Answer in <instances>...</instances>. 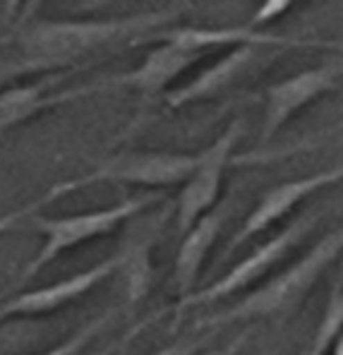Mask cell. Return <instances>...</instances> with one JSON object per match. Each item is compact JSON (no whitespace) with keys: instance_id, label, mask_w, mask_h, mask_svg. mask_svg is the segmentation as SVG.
Instances as JSON below:
<instances>
[{"instance_id":"1","label":"cell","mask_w":343,"mask_h":355,"mask_svg":"<svg viewBox=\"0 0 343 355\" xmlns=\"http://www.w3.org/2000/svg\"><path fill=\"white\" fill-rule=\"evenodd\" d=\"M180 10H156L113 19H53V22H29L22 27L17 44L22 55L41 60L53 72L72 67L101 51H111L123 44L152 41L161 27L178 19Z\"/></svg>"},{"instance_id":"2","label":"cell","mask_w":343,"mask_h":355,"mask_svg":"<svg viewBox=\"0 0 343 355\" xmlns=\"http://www.w3.org/2000/svg\"><path fill=\"white\" fill-rule=\"evenodd\" d=\"M343 254V226L329 231L324 238H319L315 245L298 257L293 264H288L283 271H279L274 279L254 288L252 293L243 295L238 302L226 307L223 312L200 320L197 327H226V324H247V322L269 320V317L288 315L300 302L305 300L317 281L326 274L331 264Z\"/></svg>"},{"instance_id":"3","label":"cell","mask_w":343,"mask_h":355,"mask_svg":"<svg viewBox=\"0 0 343 355\" xmlns=\"http://www.w3.org/2000/svg\"><path fill=\"white\" fill-rule=\"evenodd\" d=\"M159 202H164V195L149 192V195L127 197V200L118 202V205L96 209V211L72 214V216H41V214L31 216L29 228H34L36 233L44 236V245L24 264V269L19 271L15 288L31 281L41 269L53 264L65 252H72V250H77L85 243H91V240L111 236V233H116L121 228V223H125L127 218L139 216L144 209L159 205Z\"/></svg>"},{"instance_id":"4","label":"cell","mask_w":343,"mask_h":355,"mask_svg":"<svg viewBox=\"0 0 343 355\" xmlns=\"http://www.w3.org/2000/svg\"><path fill=\"white\" fill-rule=\"evenodd\" d=\"M300 44H303V41L288 39V36L264 34L262 39H257V41L233 46V51H228L223 58H218L214 62V65L202 70L192 82H187V85L178 89H170L164 96L166 106L175 111V108H185V106H190V103L211 101V98L240 87L243 82L254 80L257 75H262V72L283 53V49L300 46Z\"/></svg>"},{"instance_id":"5","label":"cell","mask_w":343,"mask_h":355,"mask_svg":"<svg viewBox=\"0 0 343 355\" xmlns=\"http://www.w3.org/2000/svg\"><path fill=\"white\" fill-rule=\"evenodd\" d=\"M200 164V154H178V151H125L106 164H101L91 173L75 178V180L58 182L62 195H70L87 185L96 182H116V185L137 187H173L187 182Z\"/></svg>"},{"instance_id":"6","label":"cell","mask_w":343,"mask_h":355,"mask_svg":"<svg viewBox=\"0 0 343 355\" xmlns=\"http://www.w3.org/2000/svg\"><path fill=\"white\" fill-rule=\"evenodd\" d=\"M315 226H317L315 214H305V216L290 221L288 226L281 228L276 236H272L267 243L257 245L245 259L233 264L221 279H216L214 284H209L206 288L195 291L192 295L178 300L175 310L183 312L187 307L211 305V302H218V300H223V297H231V295L240 293V291L249 288V286L257 284L262 276H267L295 245L303 243V240L315 231Z\"/></svg>"},{"instance_id":"7","label":"cell","mask_w":343,"mask_h":355,"mask_svg":"<svg viewBox=\"0 0 343 355\" xmlns=\"http://www.w3.org/2000/svg\"><path fill=\"white\" fill-rule=\"evenodd\" d=\"M152 41H156V46L144 55V60L134 70L116 75L106 82H98V87L132 89L144 101H154L156 96H166L168 87L206 55V51H202L200 46H195L187 39L183 27L161 31Z\"/></svg>"},{"instance_id":"8","label":"cell","mask_w":343,"mask_h":355,"mask_svg":"<svg viewBox=\"0 0 343 355\" xmlns=\"http://www.w3.org/2000/svg\"><path fill=\"white\" fill-rule=\"evenodd\" d=\"M243 132H245V123L238 118L218 135L214 144L200 151V164H197L195 173L187 178V182L180 185L178 200H175V226L180 233H185L204 214L218 207L223 173H226V166L233 161V149L240 142Z\"/></svg>"},{"instance_id":"9","label":"cell","mask_w":343,"mask_h":355,"mask_svg":"<svg viewBox=\"0 0 343 355\" xmlns=\"http://www.w3.org/2000/svg\"><path fill=\"white\" fill-rule=\"evenodd\" d=\"M343 180V166H334V168L319 171V173H312L305 178H298V180H288L281 182V185H274L264 192L257 200V205L252 207V211L245 216L243 226L238 228L236 233L228 240L223 254H233L238 248H243L245 243H249L252 238H257L259 233H267L274 223H279L281 218H285L290 211H293L298 205H303L305 200L319 195L322 190L336 185V182Z\"/></svg>"},{"instance_id":"10","label":"cell","mask_w":343,"mask_h":355,"mask_svg":"<svg viewBox=\"0 0 343 355\" xmlns=\"http://www.w3.org/2000/svg\"><path fill=\"white\" fill-rule=\"evenodd\" d=\"M123 257L121 252L113 254L108 259H101L98 264L89 266V269L72 274L70 279L55 281L44 288L24 291L8 300L0 302V320H12V317H44L53 315V312L62 310L70 302L80 300L87 293H91L96 286H101L106 279L121 274Z\"/></svg>"},{"instance_id":"11","label":"cell","mask_w":343,"mask_h":355,"mask_svg":"<svg viewBox=\"0 0 343 355\" xmlns=\"http://www.w3.org/2000/svg\"><path fill=\"white\" fill-rule=\"evenodd\" d=\"M341 75L343 65H322L303 70L293 77H285V80L269 87L262 123V144L272 142L274 135L281 132V128L288 125L312 101L339 87Z\"/></svg>"},{"instance_id":"12","label":"cell","mask_w":343,"mask_h":355,"mask_svg":"<svg viewBox=\"0 0 343 355\" xmlns=\"http://www.w3.org/2000/svg\"><path fill=\"white\" fill-rule=\"evenodd\" d=\"M228 218H231V200L221 202L216 209L204 214L195 226H190L183 233V240H180L173 262V281H175V288H178L180 300L195 293L202 266H204L209 252L214 250L216 240L223 233V226H226Z\"/></svg>"},{"instance_id":"13","label":"cell","mask_w":343,"mask_h":355,"mask_svg":"<svg viewBox=\"0 0 343 355\" xmlns=\"http://www.w3.org/2000/svg\"><path fill=\"white\" fill-rule=\"evenodd\" d=\"M62 72L53 77V80L36 82L29 87H8L0 92V135L8 132L10 128H17V125L27 123V120L36 118L39 113L55 108L65 101H75L87 94L101 92L98 85H87L80 89H67V92L51 94V85L55 80H60Z\"/></svg>"},{"instance_id":"14","label":"cell","mask_w":343,"mask_h":355,"mask_svg":"<svg viewBox=\"0 0 343 355\" xmlns=\"http://www.w3.org/2000/svg\"><path fill=\"white\" fill-rule=\"evenodd\" d=\"M123 264H121V274L125 276V295L127 302H139L152 288V243L142 240V243H130L127 248L121 252Z\"/></svg>"},{"instance_id":"15","label":"cell","mask_w":343,"mask_h":355,"mask_svg":"<svg viewBox=\"0 0 343 355\" xmlns=\"http://www.w3.org/2000/svg\"><path fill=\"white\" fill-rule=\"evenodd\" d=\"M343 336V284H336L324 307L317 331L312 336L310 351L305 355H326L331 353L334 343Z\"/></svg>"},{"instance_id":"16","label":"cell","mask_w":343,"mask_h":355,"mask_svg":"<svg viewBox=\"0 0 343 355\" xmlns=\"http://www.w3.org/2000/svg\"><path fill=\"white\" fill-rule=\"evenodd\" d=\"M62 192L58 185H53L49 192H44V195L39 197V200L29 202V205L19 207V209H12V211L8 214H0V236H5V233H12L17 231V228H22L24 223L31 221V216H36V214L41 211L44 207L53 205L55 200H60Z\"/></svg>"},{"instance_id":"17","label":"cell","mask_w":343,"mask_h":355,"mask_svg":"<svg viewBox=\"0 0 343 355\" xmlns=\"http://www.w3.org/2000/svg\"><path fill=\"white\" fill-rule=\"evenodd\" d=\"M111 317H113L111 312H106V315H101V317H96V320L87 322V324L77 329L72 336H67L65 341H60L58 346H53L49 353H44V355H80L94 341V338L101 334V329L106 327L108 322H111Z\"/></svg>"},{"instance_id":"18","label":"cell","mask_w":343,"mask_h":355,"mask_svg":"<svg viewBox=\"0 0 343 355\" xmlns=\"http://www.w3.org/2000/svg\"><path fill=\"white\" fill-rule=\"evenodd\" d=\"M39 72H53L46 62L31 60L27 55L22 58H0V92L8 89L15 80H22L27 75H39Z\"/></svg>"},{"instance_id":"19","label":"cell","mask_w":343,"mask_h":355,"mask_svg":"<svg viewBox=\"0 0 343 355\" xmlns=\"http://www.w3.org/2000/svg\"><path fill=\"white\" fill-rule=\"evenodd\" d=\"M298 3H303V0H262L245 27L254 29V31L259 27H267V24H272L274 19L283 17V15L288 12L290 8H295Z\"/></svg>"},{"instance_id":"20","label":"cell","mask_w":343,"mask_h":355,"mask_svg":"<svg viewBox=\"0 0 343 355\" xmlns=\"http://www.w3.org/2000/svg\"><path fill=\"white\" fill-rule=\"evenodd\" d=\"M209 338V336H206ZM206 338H183L178 343H170V346H164L161 351H156L154 355H200V351L204 348Z\"/></svg>"},{"instance_id":"21","label":"cell","mask_w":343,"mask_h":355,"mask_svg":"<svg viewBox=\"0 0 343 355\" xmlns=\"http://www.w3.org/2000/svg\"><path fill=\"white\" fill-rule=\"evenodd\" d=\"M247 338H249V331H243V334H238L233 341H228L226 346L211 348V351H204L202 355H238V353H240V348L247 343Z\"/></svg>"},{"instance_id":"22","label":"cell","mask_w":343,"mask_h":355,"mask_svg":"<svg viewBox=\"0 0 343 355\" xmlns=\"http://www.w3.org/2000/svg\"><path fill=\"white\" fill-rule=\"evenodd\" d=\"M44 3L46 0H27L24 8H22V12H19V17H17V27H27V24L31 22V17L36 15V10H39Z\"/></svg>"},{"instance_id":"23","label":"cell","mask_w":343,"mask_h":355,"mask_svg":"<svg viewBox=\"0 0 343 355\" xmlns=\"http://www.w3.org/2000/svg\"><path fill=\"white\" fill-rule=\"evenodd\" d=\"M24 3H27V0H3L5 19H8V22H12V19L17 22V17H19V12H22Z\"/></svg>"},{"instance_id":"24","label":"cell","mask_w":343,"mask_h":355,"mask_svg":"<svg viewBox=\"0 0 343 355\" xmlns=\"http://www.w3.org/2000/svg\"><path fill=\"white\" fill-rule=\"evenodd\" d=\"M329 355H343V336L334 343V348H331V353H329Z\"/></svg>"},{"instance_id":"25","label":"cell","mask_w":343,"mask_h":355,"mask_svg":"<svg viewBox=\"0 0 343 355\" xmlns=\"http://www.w3.org/2000/svg\"><path fill=\"white\" fill-rule=\"evenodd\" d=\"M324 46H331V49H339V51H343V41H331V44H324Z\"/></svg>"},{"instance_id":"26","label":"cell","mask_w":343,"mask_h":355,"mask_svg":"<svg viewBox=\"0 0 343 355\" xmlns=\"http://www.w3.org/2000/svg\"><path fill=\"white\" fill-rule=\"evenodd\" d=\"M341 128H343V125H341Z\"/></svg>"}]
</instances>
